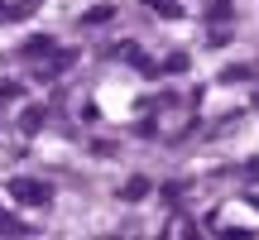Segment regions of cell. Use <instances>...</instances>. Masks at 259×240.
Returning <instances> with one entry per match:
<instances>
[{"label":"cell","mask_w":259,"mask_h":240,"mask_svg":"<svg viewBox=\"0 0 259 240\" xmlns=\"http://www.w3.org/2000/svg\"><path fill=\"white\" fill-rule=\"evenodd\" d=\"M10 197L24 202V207H48L53 202V187L38 183V178H15V183H10Z\"/></svg>","instance_id":"obj_1"},{"label":"cell","mask_w":259,"mask_h":240,"mask_svg":"<svg viewBox=\"0 0 259 240\" xmlns=\"http://www.w3.org/2000/svg\"><path fill=\"white\" fill-rule=\"evenodd\" d=\"M38 125H44V111H38V106H29V111H19V130H24V135H34Z\"/></svg>","instance_id":"obj_2"},{"label":"cell","mask_w":259,"mask_h":240,"mask_svg":"<svg viewBox=\"0 0 259 240\" xmlns=\"http://www.w3.org/2000/svg\"><path fill=\"white\" fill-rule=\"evenodd\" d=\"M48 48H53V38H29V44H24V58H44Z\"/></svg>","instance_id":"obj_3"},{"label":"cell","mask_w":259,"mask_h":240,"mask_svg":"<svg viewBox=\"0 0 259 240\" xmlns=\"http://www.w3.org/2000/svg\"><path fill=\"white\" fill-rule=\"evenodd\" d=\"M144 192H149V183H144V178H130L120 197H125V202H135V197H144Z\"/></svg>","instance_id":"obj_4"},{"label":"cell","mask_w":259,"mask_h":240,"mask_svg":"<svg viewBox=\"0 0 259 240\" xmlns=\"http://www.w3.org/2000/svg\"><path fill=\"white\" fill-rule=\"evenodd\" d=\"M111 15H115V10H111V5H96V10H92V15H87V24H106V19H111Z\"/></svg>","instance_id":"obj_5"},{"label":"cell","mask_w":259,"mask_h":240,"mask_svg":"<svg viewBox=\"0 0 259 240\" xmlns=\"http://www.w3.org/2000/svg\"><path fill=\"white\" fill-rule=\"evenodd\" d=\"M206 15H211V19H231V0H216V5L206 10Z\"/></svg>","instance_id":"obj_6"},{"label":"cell","mask_w":259,"mask_h":240,"mask_svg":"<svg viewBox=\"0 0 259 240\" xmlns=\"http://www.w3.org/2000/svg\"><path fill=\"white\" fill-rule=\"evenodd\" d=\"M0 231H19V221H15V216H5V212H0Z\"/></svg>","instance_id":"obj_7"},{"label":"cell","mask_w":259,"mask_h":240,"mask_svg":"<svg viewBox=\"0 0 259 240\" xmlns=\"http://www.w3.org/2000/svg\"><path fill=\"white\" fill-rule=\"evenodd\" d=\"M149 5H163V0H149Z\"/></svg>","instance_id":"obj_8"}]
</instances>
